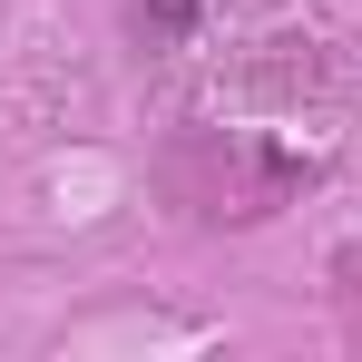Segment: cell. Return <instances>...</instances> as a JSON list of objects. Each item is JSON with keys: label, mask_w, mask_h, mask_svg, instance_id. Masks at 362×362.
<instances>
[{"label": "cell", "mask_w": 362, "mask_h": 362, "mask_svg": "<svg viewBox=\"0 0 362 362\" xmlns=\"http://www.w3.org/2000/svg\"><path fill=\"white\" fill-rule=\"evenodd\" d=\"M147 10H157V20H186V10H196V0H147Z\"/></svg>", "instance_id": "6da1fadb"}]
</instances>
